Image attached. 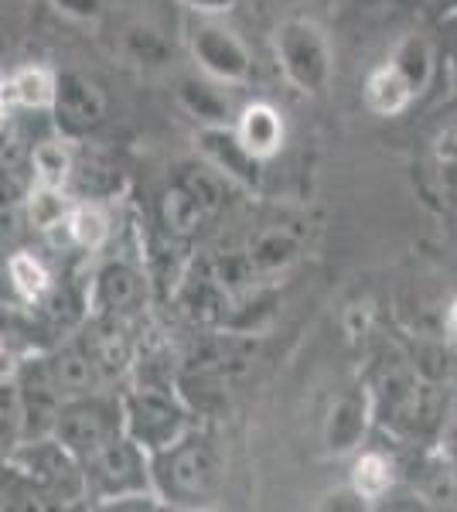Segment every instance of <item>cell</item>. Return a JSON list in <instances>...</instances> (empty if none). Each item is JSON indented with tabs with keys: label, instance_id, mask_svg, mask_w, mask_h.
I'll list each match as a JSON object with an SVG mask.
<instances>
[{
	"label": "cell",
	"instance_id": "6da1fadb",
	"mask_svg": "<svg viewBox=\"0 0 457 512\" xmlns=\"http://www.w3.org/2000/svg\"><path fill=\"white\" fill-rule=\"evenodd\" d=\"M123 414L120 407L103 396H72L62 400L52 420V437L62 444L72 458H79V465L86 458H93L99 448H106L110 441L120 437Z\"/></svg>",
	"mask_w": 457,
	"mask_h": 512
},
{
	"label": "cell",
	"instance_id": "7a4b0ae2",
	"mask_svg": "<svg viewBox=\"0 0 457 512\" xmlns=\"http://www.w3.org/2000/svg\"><path fill=\"white\" fill-rule=\"evenodd\" d=\"M157 482L168 499L178 502H198L212 492L219 478V458L205 441H174L161 448L157 458Z\"/></svg>",
	"mask_w": 457,
	"mask_h": 512
},
{
	"label": "cell",
	"instance_id": "3957f363",
	"mask_svg": "<svg viewBox=\"0 0 457 512\" xmlns=\"http://www.w3.org/2000/svg\"><path fill=\"white\" fill-rule=\"evenodd\" d=\"M14 465L35 485V492L55 495V499H76L82 485H86L79 458H72L52 434L24 441L18 454H14Z\"/></svg>",
	"mask_w": 457,
	"mask_h": 512
},
{
	"label": "cell",
	"instance_id": "277c9868",
	"mask_svg": "<svg viewBox=\"0 0 457 512\" xmlns=\"http://www.w3.org/2000/svg\"><path fill=\"white\" fill-rule=\"evenodd\" d=\"M120 414H123V427H127L130 441L140 444V448L161 451L178 441V434H181V410L157 390L130 393Z\"/></svg>",
	"mask_w": 457,
	"mask_h": 512
},
{
	"label": "cell",
	"instance_id": "5b68a950",
	"mask_svg": "<svg viewBox=\"0 0 457 512\" xmlns=\"http://www.w3.org/2000/svg\"><path fill=\"white\" fill-rule=\"evenodd\" d=\"M82 475H86V489L93 485L96 495L113 499L123 492L144 489V458H140V444L116 437L106 448H99L93 458L82 461Z\"/></svg>",
	"mask_w": 457,
	"mask_h": 512
},
{
	"label": "cell",
	"instance_id": "8992f818",
	"mask_svg": "<svg viewBox=\"0 0 457 512\" xmlns=\"http://www.w3.org/2000/svg\"><path fill=\"white\" fill-rule=\"evenodd\" d=\"M58 123L72 134L96 127L106 117V99L99 93V86L93 79L79 76V72H62L55 76V99H52Z\"/></svg>",
	"mask_w": 457,
	"mask_h": 512
},
{
	"label": "cell",
	"instance_id": "52a82bcc",
	"mask_svg": "<svg viewBox=\"0 0 457 512\" xmlns=\"http://www.w3.org/2000/svg\"><path fill=\"white\" fill-rule=\"evenodd\" d=\"M140 297H144V280L134 267L127 263H110V267L99 270L96 277V304L106 315H130L140 308Z\"/></svg>",
	"mask_w": 457,
	"mask_h": 512
},
{
	"label": "cell",
	"instance_id": "ba28073f",
	"mask_svg": "<svg viewBox=\"0 0 457 512\" xmlns=\"http://www.w3.org/2000/svg\"><path fill=\"white\" fill-rule=\"evenodd\" d=\"M195 55L212 76H222V79H239V76H246V69H249L243 45L222 28L195 31Z\"/></svg>",
	"mask_w": 457,
	"mask_h": 512
},
{
	"label": "cell",
	"instance_id": "9c48e42d",
	"mask_svg": "<svg viewBox=\"0 0 457 512\" xmlns=\"http://www.w3.org/2000/svg\"><path fill=\"white\" fill-rule=\"evenodd\" d=\"M48 369H52V379L62 393V400H72V396H86L93 393V386L99 383L96 362L86 349H62L48 359Z\"/></svg>",
	"mask_w": 457,
	"mask_h": 512
},
{
	"label": "cell",
	"instance_id": "30bf717a",
	"mask_svg": "<svg viewBox=\"0 0 457 512\" xmlns=\"http://www.w3.org/2000/svg\"><path fill=\"white\" fill-rule=\"evenodd\" d=\"M0 99L11 106H24V110H45L55 99V76L41 65H28L18 69L0 89Z\"/></svg>",
	"mask_w": 457,
	"mask_h": 512
},
{
	"label": "cell",
	"instance_id": "8fae6325",
	"mask_svg": "<svg viewBox=\"0 0 457 512\" xmlns=\"http://www.w3.org/2000/svg\"><path fill=\"white\" fill-rule=\"evenodd\" d=\"M284 59L287 69L304 82H318L324 72V52L314 38V31H307L304 24H290L284 31Z\"/></svg>",
	"mask_w": 457,
	"mask_h": 512
},
{
	"label": "cell",
	"instance_id": "7c38bea8",
	"mask_svg": "<svg viewBox=\"0 0 457 512\" xmlns=\"http://www.w3.org/2000/svg\"><path fill=\"white\" fill-rule=\"evenodd\" d=\"M280 134H284V127H280V117L270 106H249L243 113V120H239V144H243L253 158L256 154L277 151Z\"/></svg>",
	"mask_w": 457,
	"mask_h": 512
},
{
	"label": "cell",
	"instance_id": "4fadbf2b",
	"mask_svg": "<svg viewBox=\"0 0 457 512\" xmlns=\"http://www.w3.org/2000/svg\"><path fill=\"white\" fill-rule=\"evenodd\" d=\"M24 205H28L31 226L41 229V233H52V229H62V226H65V219H69V212H72L69 198H65L62 188H55V185H38L35 192L24 198Z\"/></svg>",
	"mask_w": 457,
	"mask_h": 512
},
{
	"label": "cell",
	"instance_id": "5bb4252c",
	"mask_svg": "<svg viewBox=\"0 0 457 512\" xmlns=\"http://www.w3.org/2000/svg\"><path fill=\"white\" fill-rule=\"evenodd\" d=\"M7 277H11L14 291H18L24 301H41V297L52 291V277H48L45 263L24 250L7 256Z\"/></svg>",
	"mask_w": 457,
	"mask_h": 512
},
{
	"label": "cell",
	"instance_id": "9a60e30c",
	"mask_svg": "<svg viewBox=\"0 0 457 512\" xmlns=\"http://www.w3.org/2000/svg\"><path fill=\"white\" fill-rule=\"evenodd\" d=\"M202 147L219 171H229V175H236V178H253V154H249L236 137L219 134V130H205Z\"/></svg>",
	"mask_w": 457,
	"mask_h": 512
},
{
	"label": "cell",
	"instance_id": "2e32d148",
	"mask_svg": "<svg viewBox=\"0 0 457 512\" xmlns=\"http://www.w3.org/2000/svg\"><path fill=\"white\" fill-rule=\"evenodd\" d=\"M65 229H69V239L82 250H99V246L110 239V219L99 205H72L69 219H65Z\"/></svg>",
	"mask_w": 457,
	"mask_h": 512
},
{
	"label": "cell",
	"instance_id": "e0dca14e",
	"mask_svg": "<svg viewBox=\"0 0 457 512\" xmlns=\"http://www.w3.org/2000/svg\"><path fill=\"white\" fill-rule=\"evenodd\" d=\"M72 151L62 144V140H41V144L31 151V168H35L38 185H55L65 188V181L72 175Z\"/></svg>",
	"mask_w": 457,
	"mask_h": 512
},
{
	"label": "cell",
	"instance_id": "ac0fdd59",
	"mask_svg": "<svg viewBox=\"0 0 457 512\" xmlns=\"http://www.w3.org/2000/svg\"><path fill=\"white\" fill-rule=\"evenodd\" d=\"M410 99V82H406L396 69H382L379 76L369 82V103L379 113H396Z\"/></svg>",
	"mask_w": 457,
	"mask_h": 512
},
{
	"label": "cell",
	"instance_id": "d6986e66",
	"mask_svg": "<svg viewBox=\"0 0 457 512\" xmlns=\"http://www.w3.org/2000/svg\"><path fill=\"white\" fill-rule=\"evenodd\" d=\"M294 250L297 246L287 233H263L253 243V250H249V267L277 270V267H284V263L294 260Z\"/></svg>",
	"mask_w": 457,
	"mask_h": 512
},
{
	"label": "cell",
	"instance_id": "ffe728a7",
	"mask_svg": "<svg viewBox=\"0 0 457 512\" xmlns=\"http://www.w3.org/2000/svg\"><path fill=\"white\" fill-rule=\"evenodd\" d=\"M164 222H168V229H174V233H191V229L202 222V205H198L181 185L171 188V192L164 195Z\"/></svg>",
	"mask_w": 457,
	"mask_h": 512
},
{
	"label": "cell",
	"instance_id": "44dd1931",
	"mask_svg": "<svg viewBox=\"0 0 457 512\" xmlns=\"http://www.w3.org/2000/svg\"><path fill=\"white\" fill-rule=\"evenodd\" d=\"M127 52L134 55L140 65H164L168 62V41L157 35L154 28L134 24V28H127Z\"/></svg>",
	"mask_w": 457,
	"mask_h": 512
},
{
	"label": "cell",
	"instance_id": "7402d4cb",
	"mask_svg": "<svg viewBox=\"0 0 457 512\" xmlns=\"http://www.w3.org/2000/svg\"><path fill=\"white\" fill-rule=\"evenodd\" d=\"M89 355H93L99 376H116V373H123V366H127V345H123L120 335L96 338V349Z\"/></svg>",
	"mask_w": 457,
	"mask_h": 512
},
{
	"label": "cell",
	"instance_id": "603a6c76",
	"mask_svg": "<svg viewBox=\"0 0 457 512\" xmlns=\"http://www.w3.org/2000/svg\"><path fill=\"white\" fill-rule=\"evenodd\" d=\"M181 96H185V106L195 117H202V120H212V123H219V120H226V103H222L219 96L209 93L205 86H195V82H185V89H181Z\"/></svg>",
	"mask_w": 457,
	"mask_h": 512
},
{
	"label": "cell",
	"instance_id": "cb8c5ba5",
	"mask_svg": "<svg viewBox=\"0 0 457 512\" xmlns=\"http://www.w3.org/2000/svg\"><path fill=\"white\" fill-rule=\"evenodd\" d=\"M181 188L195 198L198 205H202V212H209L219 205V198H222V185H219V178L212 175V171H188L185 181H181Z\"/></svg>",
	"mask_w": 457,
	"mask_h": 512
},
{
	"label": "cell",
	"instance_id": "d4e9b609",
	"mask_svg": "<svg viewBox=\"0 0 457 512\" xmlns=\"http://www.w3.org/2000/svg\"><path fill=\"white\" fill-rule=\"evenodd\" d=\"M69 181H76L82 192H89V195H103V192H110V188L116 185V175L110 168H103V164L86 161V164H72Z\"/></svg>",
	"mask_w": 457,
	"mask_h": 512
},
{
	"label": "cell",
	"instance_id": "484cf974",
	"mask_svg": "<svg viewBox=\"0 0 457 512\" xmlns=\"http://www.w3.org/2000/svg\"><path fill=\"white\" fill-rule=\"evenodd\" d=\"M355 485H359L362 495H379L389 485V468L379 454H365L355 468Z\"/></svg>",
	"mask_w": 457,
	"mask_h": 512
},
{
	"label": "cell",
	"instance_id": "4316f807",
	"mask_svg": "<svg viewBox=\"0 0 457 512\" xmlns=\"http://www.w3.org/2000/svg\"><path fill=\"white\" fill-rule=\"evenodd\" d=\"M21 205H24L21 185L14 178L0 175V229H4V233H11V226H14V219H18Z\"/></svg>",
	"mask_w": 457,
	"mask_h": 512
},
{
	"label": "cell",
	"instance_id": "83f0119b",
	"mask_svg": "<svg viewBox=\"0 0 457 512\" xmlns=\"http://www.w3.org/2000/svg\"><path fill=\"white\" fill-rule=\"evenodd\" d=\"M52 4L76 21H96L103 14V0H52Z\"/></svg>",
	"mask_w": 457,
	"mask_h": 512
},
{
	"label": "cell",
	"instance_id": "f1b7e54d",
	"mask_svg": "<svg viewBox=\"0 0 457 512\" xmlns=\"http://www.w3.org/2000/svg\"><path fill=\"white\" fill-rule=\"evenodd\" d=\"M18 366H21L18 352L7 345V338H0V383H11L18 376Z\"/></svg>",
	"mask_w": 457,
	"mask_h": 512
},
{
	"label": "cell",
	"instance_id": "f546056e",
	"mask_svg": "<svg viewBox=\"0 0 457 512\" xmlns=\"http://www.w3.org/2000/svg\"><path fill=\"white\" fill-rule=\"evenodd\" d=\"M191 7H202V11H219V7H226L229 0H188Z\"/></svg>",
	"mask_w": 457,
	"mask_h": 512
},
{
	"label": "cell",
	"instance_id": "4dcf8cb0",
	"mask_svg": "<svg viewBox=\"0 0 457 512\" xmlns=\"http://www.w3.org/2000/svg\"><path fill=\"white\" fill-rule=\"evenodd\" d=\"M447 328H451V335L457 338V304L451 308V318H447Z\"/></svg>",
	"mask_w": 457,
	"mask_h": 512
}]
</instances>
